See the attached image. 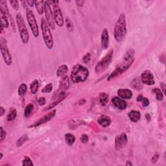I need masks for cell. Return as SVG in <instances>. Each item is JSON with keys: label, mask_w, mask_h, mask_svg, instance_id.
<instances>
[{"label": "cell", "mask_w": 166, "mask_h": 166, "mask_svg": "<svg viewBox=\"0 0 166 166\" xmlns=\"http://www.w3.org/2000/svg\"><path fill=\"white\" fill-rule=\"evenodd\" d=\"M134 54L135 51L133 49H128L123 56L122 62L118 64L115 70L108 76L107 79L108 81H110L112 79H115L116 77L122 75L123 73L126 72L134 62Z\"/></svg>", "instance_id": "cell-1"}, {"label": "cell", "mask_w": 166, "mask_h": 166, "mask_svg": "<svg viewBox=\"0 0 166 166\" xmlns=\"http://www.w3.org/2000/svg\"><path fill=\"white\" fill-rule=\"evenodd\" d=\"M126 16L124 13L120 14L114 27V37L118 42H122L124 40L127 35Z\"/></svg>", "instance_id": "cell-2"}, {"label": "cell", "mask_w": 166, "mask_h": 166, "mask_svg": "<svg viewBox=\"0 0 166 166\" xmlns=\"http://www.w3.org/2000/svg\"><path fill=\"white\" fill-rule=\"evenodd\" d=\"M89 76V70L81 64H76L71 73V79L74 83L84 82Z\"/></svg>", "instance_id": "cell-3"}, {"label": "cell", "mask_w": 166, "mask_h": 166, "mask_svg": "<svg viewBox=\"0 0 166 166\" xmlns=\"http://www.w3.org/2000/svg\"><path fill=\"white\" fill-rule=\"evenodd\" d=\"M16 19L20 39L23 44H27L29 40V34L26 27L24 19L20 13L16 15Z\"/></svg>", "instance_id": "cell-4"}, {"label": "cell", "mask_w": 166, "mask_h": 166, "mask_svg": "<svg viewBox=\"0 0 166 166\" xmlns=\"http://www.w3.org/2000/svg\"><path fill=\"white\" fill-rule=\"evenodd\" d=\"M40 25H41V29L44 43L47 48L51 49L53 47V39L51 32V29L49 28L48 24H47L44 18H42Z\"/></svg>", "instance_id": "cell-5"}, {"label": "cell", "mask_w": 166, "mask_h": 166, "mask_svg": "<svg viewBox=\"0 0 166 166\" xmlns=\"http://www.w3.org/2000/svg\"><path fill=\"white\" fill-rule=\"evenodd\" d=\"M114 54L113 49H111L109 52L106 54V55L99 60L95 68V72L96 73H100L106 70L112 62Z\"/></svg>", "instance_id": "cell-6"}, {"label": "cell", "mask_w": 166, "mask_h": 166, "mask_svg": "<svg viewBox=\"0 0 166 166\" xmlns=\"http://www.w3.org/2000/svg\"><path fill=\"white\" fill-rule=\"evenodd\" d=\"M26 16H27V20L28 24H29L30 29L31 30L32 33L35 38L39 37V26H38L36 18L33 14V11L29 9H27L26 11Z\"/></svg>", "instance_id": "cell-7"}, {"label": "cell", "mask_w": 166, "mask_h": 166, "mask_svg": "<svg viewBox=\"0 0 166 166\" xmlns=\"http://www.w3.org/2000/svg\"><path fill=\"white\" fill-rule=\"evenodd\" d=\"M49 3H52L53 6V16L54 22L58 27H62L64 25V19L62 11L59 7L58 1H48Z\"/></svg>", "instance_id": "cell-8"}, {"label": "cell", "mask_w": 166, "mask_h": 166, "mask_svg": "<svg viewBox=\"0 0 166 166\" xmlns=\"http://www.w3.org/2000/svg\"><path fill=\"white\" fill-rule=\"evenodd\" d=\"M44 13L46 15V21L51 29H55V22L54 20L53 13L52 12L50 4L47 1H44Z\"/></svg>", "instance_id": "cell-9"}, {"label": "cell", "mask_w": 166, "mask_h": 166, "mask_svg": "<svg viewBox=\"0 0 166 166\" xmlns=\"http://www.w3.org/2000/svg\"><path fill=\"white\" fill-rule=\"evenodd\" d=\"M0 49H1V53L5 62L7 66H11L12 64L11 54L8 49L6 40L2 38L1 39V42H0Z\"/></svg>", "instance_id": "cell-10"}, {"label": "cell", "mask_w": 166, "mask_h": 166, "mask_svg": "<svg viewBox=\"0 0 166 166\" xmlns=\"http://www.w3.org/2000/svg\"><path fill=\"white\" fill-rule=\"evenodd\" d=\"M128 142V138L126 133L122 132L118 135L115 138V147L118 151L120 150L126 145Z\"/></svg>", "instance_id": "cell-11"}, {"label": "cell", "mask_w": 166, "mask_h": 166, "mask_svg": "<svg viewBox=\"0 0 166 166\" xmlns=\"http://www.w3.org/2000/svg\"><path fill=\"white\" fill-rule=\"evenodd\" d=\"M140 79L143 84L148 85V86L154 85L155 83L153 74L151 73V72L149 70L144 71V72L141 73Z\"/></svg>", "instance_id": "cell-12"}, {"label": "cell", "mask_w": 166, "mask_h": 166, "mask_svg": "<svg viewBox=\"0 0 166 166\" xmlns=\"http://www.w3.org/2000/svg\"><path fill=\"white\" fill-rule=\"evenodd\" d=\"M56 112V110H52L51 112L47 114V115L43 116V117L41 118H40L37 122H35L34 124H33L32 125H30L29 127L31 128V127H38V126H39V125H41L42 124H44V123H46L47 122H49V121L51 120L54 117V116H55Z\"/></svg>", "instance_id": "cell-13"}, {"label": "cell", "mask_w": 166, "mask_h": 166, "mask_svg": "<svg viewBox=\"0 0 166 166\" xmlns=\"http://www.w3.org/2000/svg\"><path fill=\"white\" fill-rule=\"evenodd\" d=\"M112 103L114 106L121 110H125L127 107V103L124 99L119 98V97H114L112 99Z\"/></svg>", "instance_id": "cell-14"}, {"label": "cell", "mask_w": 166, "mask_h": 166, "mask_svg": "<svg viewBox=\"0 0 166 166\" xmlns=\"http://www.w3.org/2000/svg\"><path fill=\"white\" fill-rule=\"evenodd\" d=\"M101 46L103 49H106L108 48L109 45V35L108 29L105 28L101 33Z\"/></svg>", "instance_id": "cell-15"}, {"label": "cell", "mask_w": 166, "mask_h": 166, "mask_svg": "<svg viewBox=\"0 0 166 166\" xmlns=\"http://www.w3.org/2000/svg\"><path fill=\"white\" fill-rule=\"evenodd\" d=\"M119 98L123 99H130L132 97V92L129 89H120L118 90Z\"/></svg>", "instance_id": "cell-16"}, {"label": "cell", "mask_w": 166, "mask_h": 166, "mask_svg": "<svg viewBox=\"0 0 166 166\" xmlns=\"http://www.w3.org/2000/svg\"><path fill=\"white\" fill-rule=\"evenodd\" d=\"M98 122L101 127H107L110 125L111 123H112V120H111V118L109 117V116L103 115L101 116L100 117L98 118Z\"/></svg>", "instance_id": "cell-17"}, {"label": "cell", "mask_w": 166, "mask_h": 166, "mask_svg": "<svg viewBox=\"0 0 166 166\" xmlns=\"http://www.w3.org/2000/svg\"><path fill=\"white\" fill-rule=\"evenodd\" d=\"M69 87H70V79H69L68 76H64L60 81L59 89L60 90L61 92H63L64 90L68 89Z\"/></svg>", "instance_id": "cell-18"}, {"label": "cell", "mask_w": 166, "mask_h": 166, "mask_svg": "<svg viewBox=\"0 0 166 166\" xmlns=\"http://www.w3.org/2000/svg\"><path fill=\"white\" fill-rule=\"evenodd\" d=\"M129 118L132 122L136 123L141 119V114L138 111L132 110L129 113Z\"/></svg>", "instance_id": "cell-19"}, {"label": "cell", "mask_w": 166, "mask_h": 166, "mask_svg": "<svg viewBox=\"0 0 166 166\" xmlns=\"http://www.w3.org/2000/svg\"><path fill=\"white\" fill-rule=\"evenodd\" d=\"M130 85H131L132 88L137 91L141 90L143 88V83H142L141 79H139V78L134 79L130 83Z\"/></svg>", "instance_id": "cell-20"}, {"label": "cell", "mask_w": 166, "mask_h": 166, "mask_svg": "<svg viewBox=\"0 0 166 166\" xmlns=\"http://www.w3.org/2000/svg\"><path fill=\"white\" fill-rule=\"evenodd\" d=\"M0 12L3 13L4 15H5L7 17L11 18V15H10V14H9L7 4V2L5 1H0Z\"/></svg>", "instance_id": "cell-21"}, {"label": "cell", "mask_w": 166, "mask_h": 166, "mask_svg": "<svg viewBox=\"0 0 166 166\" xmlns=\"http://www.w3.org/2000/svg\"><path fill=\"white\" fill-rule=\"evenodd\" d=\"M68 67L66 64L61 65L60 66H59V68H58L57 71H56V76L57 77H63L66 73L68 72Z\"/></svg>", "instance_id": "cell-22"}, {"label": "cell", "mask_w": 166, "mask_h": 166, "mask_svg": "<svg viewBox=\"0 0 166 166\" xmlns=\"http://www.w3.org/2000/svg\"><path fill=\"white\" fill-rule=\"evenodd\" d=\"M35 7H36L38 13L42 15L44 12V1H35Z\"/></svg>", "instance_id": "cell-23"}, {"label": "cell", "mask_w": 166, "mask_h": 166, "mask_svg": "<svg viewBox=\"0 0 166 166\" xmlns=\"http://www.w3.org/2000/svg\"><path fill=\"white\" fill-rule=\"evenodd\" d=\"M16 116H17V110H16L15 108L12 107L10 108L9 112L7 116V120L8 122H12L16 118Z\"/></svg>", "instance_id": "cell-24"}, {"label": "cell", "mask_w": 166, "mask_h": 166, "mask_svg": "<svg viewBox=\"0 0 166 166\" xmlns=\"http://www.w3.org/2000/svg\"><path fill=\"white\" fill-rule=\"evenodd\" d=\"M108 98L109 96L107 94L104 93V92L100 94V95H99V100L102 106H105L106 104H107L108 101Z\"/></svg>", "instance_id": "cell-25"}, {"label": "cell", "mask_w": 166, "mask_h": 166, "mask_svg": "<svg viewBox=\"0 0 166 166\" xmlns=\"http://www.w3.org/2000/svg\"><path fill=\"white\" fill-rule=\"evenodd\" d=\"M0 19H1V25L3 26L4 28H8L9 23L8 17L3 13L0 12Z\"/></svg>", "instance_id": "cell-26"}, {"label": "cell", "mask_w": 166, "mask_h": 166, "mask_svg": "<svg viewBox=\"0 0 166 166\" xmlns=\"http://www.w3.org/2000/svg\"><path fill=\"white\" fill-rule=\"evenodd\" d=\"M65 140L66 143L68 145H72L75 143V137L73 136V134L70 133H68L65 134Z\"/></svg>", "instance_id": "cell-27"}, {"label": "cell", "mask_w": 166, "mask_h": 166, "mask_svg": "<svg viewBox=\"0 0 166 166\" xmlns=\"http://www.w3.org/2000/svg\"><path fill=\"white\" fill-rule=\"evenodd\" d=\"M39 82L38 80H34L32 82L30 86L31 92L33 94H35L39 90Z\"/></svg>", "instance_id": "cell-28"}, {"label": "cell", "mask_w": 166, "mask_h": 166, "mask_svg": "<svg viewBox=\"0 0 166 166\" xmlns=\"http://www.w3.org/2000/svg\"><path fill=\"white\" fill-rule=\"evenodd\" d=\"M33 109H34V106L33 104H28V105L25 106L24 110V116L25 118H29L33 112Z\"/></svg>", "instance_id": "cell-29"}, {"label": "cell", "mask_w": 166, "mask_h": 166, "mask_svg": "<svg viewBox=\"0 0 166 166\" xmlns=\"http://www.w3.org/2000/svg\"><path fill=\"white\" fill-rule=\"evenodd\" d=\"M153 92L155 94L156 99L158 101H162L163 99V94L160 89L156 88L153 90Z\"/></svg>", "instance_id": "cell-30"}, {"label": "cell", "mask_w": 166, "mask_h": 166, "mask_svg": "<svg viewBox=\"0 0 166 166\" xmlns=\"http://www.w3.org/2000/svg\"><path fill=\"white\" fill-rule=\"evenodd\" d=\"M27 85L24 83H23V84H20V86L18 88V95L21 97L22 96H24L25 94L27 93Z\"/></svg>", "instance_id": "cell-31"}, {"label": "cell", "mask_w": 166, "mask_h": 166, "mask_svg": "<svg viewBox=\"0 0 166 166\" xmlns=\"http://www.w3.org/2000/svg\"><path fill=\"white\" fill-rule=\"evenodd\" d=\"M66 28L70 32H73L74 31V26H73V23L72 22V21L70 20V18L66 17Z\"/></svg>", "instance_id": "cell-32"}, {"label": "cell", "mask_w": 166, "mask_h": 166, "mask_svg": "<svg viewBox=\"0 0 166 166\" xmlns=\"http://www.w3.org/2000/svg\"><path fill=\"white\" fill-rule=\"evenodd\" d=\"M28 139L29 138H28V136H27V135H25V134L23 135L22 136H21L20 138L18 139L17 142H16V145H17L18 147L22 146L26 141L28 140Z\"/></svg>", "instance_id": "cell-33"}, {"label": "cell", "mask_w": 166, "mask_h": 166, "mask_svg": "<svg viewBox=\"0 0 166 166\" xmlns=\"http://www.w3.org/2000/svg\"><path fill=\"white\" fill-rule=\"evenodd\" d=\"M53 90V84L52 83H49L44 87V88L42 90V92L43 93H50Z\"/></svg>", "instance_id": "cell-34"}, {"label": "cell", "mask_w": 166, "mask_h": 166, "mask_svg": "<svg viewBox=\"0 0 166 166\" xmlns=\"http://www.w3.org/2000/svg\"><path fill=\"white\" fill-rule=\"evenodd\" d=\"M22 165L23 166H27V165H34L33 163L32 162V161L31 159L28 157V156H25L23 160H22Z\"/></svg>", "instance_id": "cell-35"}, {"label": "cell", "mask_w": 166, "mask_h": 166, "mask_svg": "<svg viewBox=\"0 0 166 166\" xmlns=\"http://www.w3.org/2000/svg\"><path fill=\"white\" fill-rule=\"evenodd\" d=\"M9 3L11 5L12 7L13 8L14 10L15 11H18L19 10V4H18V1H9Z\"/></svg>", "instance_id": "cell-36"}, {"label": "cell", "mask_w": 166, "mask_h": 166, "mask_svg": "<svg viewBox=\"0 0 166 166\" xmlns=\"http://www.w3.org/2000/svg\"><path fill=\"white\" fill-rule=\"evenodd\" d=\"M91 60V55L90 53H86L85 55L83 56L82 58V60L84 62V63H89V62Z\"/></svg>", "instance_id": "cell-37"}, {"label": "cell", "mask_w": 166, "mask_h": 166, "mask_svg": "<svg viewBox=\"0 0 166 166\" xmlns=\"http://www.w3.org/2000/svg\"><path fill=\"white\" fill-rule=\"evenodd\" d=\"M80 141L82 143H86L88 141V136L86 134H82V136L80 137Z\"/></svg>", "instance_id": "cell-38"}, {"label": "cell", "mask_w": 166, "mask_h": 166, "mask_svg": "<svg viewBox=\"0 0 166 166\" xmlns=\"http://www.w3.org/2000/svg\"><path fill=\"white\" fill-rule=\"evenodd\" d=\"M0 130H1V140L2 141L4 140L5 138L7 133H6L5 130H4L3 127H0Z\"/></svg>", "instance_id": "cell-39"}, {"label": "cell", "mask_w": 166, "mask_h": 166, "mask_svg": "<svg viewBox=\"0 0 166 166\" xmlns=\"http://www.w3.org/2000/svg\"><path fill=\"white\" fill-rule=\"evenodd\" d=\"M142 105L144 106V107H147L149 105V100L146 98H143V99H142Z\"/></svg>", "instance_id": "cell-40"}, {"label": "cell", "mask_w": 166, "mask_h": 166, "mask_svg": "<svg viewBox=\"0 0 166 166\" xmlns=\"http://www.w3.org/2000/svg\"><path fill=\"white\" fill-rule=\"evenodd\" d=\"M39 104L40 106H43L46 105V99L44 98H40L39 99Z\"/></svg>", "instance_id": "cell-41"}, {"label": "cell", "mask_w": 166, "mask_h": 166, "mask_svg": "<svg viewBox=\"0 0 166 166\" xmlns=\"http://www.w3.org/2000/svg\"><path fill=\"white\" fill-rule=\"evenodd\" d=\"M160 86H161V89L163 92V94H165V88H166V85L163 82H160Z\"/></svg>", "instance_id": "cell-42"}, {"label": "cell", "mask_w": 166, "mask_h": 166, "mask_svg": "<svg viewBox=\"0 0 166 166\" xmlns=\"http://www.w3.org/2000/svg\"><path fill=\"white\" fill-rule=\"evenodd\" d=\"M158 158H159V156H158V154H156V155H154L153 157L152 158V161H153V163H156L158 161Z\"/></svg>", "instance_id": "cell-43"}, {"label": "cell", "mask_w": 166, "mask_h": 166, "mask_svg": "<svg viewBox=\"0 0 166 166\" xmlns=\"http://www.w3.org/2000/svg\"><path fill=\"white\" fill-rule=\"evenodd\" d=\"M5 114V109L3 106H0V116L2 117Z\"/></svg>", "instance_id": "cell-44"}, {"label": "cell", "mask_w": 166, "mask_h": 166, "mask_svg": "<svg viewBox=\"0 0 166 166\" xmlns=\"http://www.w3.org/2000/svg\"><path fill=\"white\" fill-rule=\"evenodd\" d=\"M35 1H27V3L29 4V6L33 7L34 5H35Z\"/></svg>", "instance_id": "cell-45"}, {"label": "cell", "mask_w": 166, "mask_h": 166, "mask_svg": "<svg viewBox=\"0 0 166 166\" xmlns=\"http://www.w3.org/2000/svg\"><path fill=\"white\" fill-rule=\"evenodd\" d=\"M76 3H77L78 5L77 6L82 7L83 4H84V1H76Z\"/></svg>", "instance_id": "cell-46"}, {"label": "cell", "mask_w": 166, "mask_h": 166, "mask_svg": "<svg viewBox=\"0 0 166 166\" xmlns=\"http://www.w3.org/2000/svg\"><path fill=\"white\" fill-rule=\"evenodd\" d=\"M143 96L142 95H139V96L137 97V99H136V101L137 102H141L142 101V99H143Z\"/></svg>", "instance_id": "cell-47"}, {"label": "cell", "mask_w": 166, "mask_h": 166, "mask_svg": "<svg viewBox=\"0 0 166 166\" xmlns=\"http://www.w3.org/2000/svg\"><path fill=\"white\" fill-rule=\"evenodd\" d=\"M85 103H86V101H85L84 99V100H83V99H82L81 101H79L80 105H84V104Z\"/></svg>", "instance_id": "cell-48"}, {"label": "cell", "mask_w": 166, "mask_h": 166, "mask_svg": "<svg viewBox=\"0 0 166 166\" xmlns=\"http://www.w3.org/2000/svg\"><path fill=\"white\" fill-rule=\"evenodd\" d=\"M146 118H147V120L149 121V122L151 120V116H150V115L149 114H147V115H146Z\"/></svg>", "instance_id": "cell-49"}, {"label": "cell", "mask_w": 166, "mask_h": 166, "mask_svg": "<svg viewBox=\"0 0 166 166\" xmlns=\"http://www.w3.org/2000/svg\"><path fill=\"white\" fill-rule=\"evenodd\" d=\"M126 165L127 166H129V165H133V164L131 163V162H130V161H127V163H126Z\"/></svg>", "instance_id": "cell-50"}, {"label": "cell", "mask_w": 166, "mask_h": 166, "mask_svg": "<svg viewBox=\"0 0 166 166\" xmlns=\"http://www.w3.org/2000/svg\"><path fill=\"white\" fill-rule=\"evenodd\" d=\"M3 153H0V160H1V159H2V158H3Z\"/></svg>", "instance_id": "cell-51"}, {"label": "cell", "mask_w": 166, "mask_h": 166, "mask_svg": "<svg viewBox=\"0 0 166 166\" xmlns=\"http://www.w3.org/2000/svg\"><path fill=\"white\" fill-rule=\"evenodd\" d=\"M3 28H4V27H3V26H1V33H2V32H3Z\"/></svg>", "instance_id": "cell-52"}]
</instances>
